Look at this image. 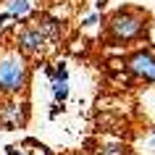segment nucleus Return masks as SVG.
Wrapping results in <instances>:
<instances>
[{
	"label": "nucleus",
	"instance_id": "nucleus-11",
	"mask_svg": "<svg viewBox=\"0 0 155 155\" xmlns=\"http://www.w3.org/2000/svg\"><path fill=\"white\" fill-rule=\"evenodd\" d=\"M58 113H61V105H58V103H55V105H53V110H50V118H55Z\"/></svg>",
	"mask_w": 155,
	"mask_h": 155
},
{
	"label": "nucleus",
	"instance_id": "nucleus-3",
	"mask_svg": "<svg viewBox=\"0 0 155 155\" xmlns=\"http://www.w3.org/2000/svg\"><path fill=\"white\" fill-rule=\"evenodd\" d=\"M45 45H48V40L42 37V32L34 24L24 26V29L18 32V37H16V50L21 55H37V53H42Z\"/></svg>",
	"mask_w": 155,
	"mask_h": 155
},
{
	"label": "nucleus",
	"instance_id": "nucleus-13",
	"mask_svg": "<svg viewBox=\"0 0 155 155\" xmlns=\"http://www.w3.org/2000/svg\"><path fill=\"white\" fill-rule=\"evenodd\" d=\"M153 145H155V131H153Z\"/></svg>",
	"mask_w": 155,
	"mask_h": 155
},
{
	"label": "nucleus",
	"instance_id": "nucleus-5",
	"mask_svg": "<svg viewBox=\"0 0 155 155\" xmlns=\"http://www.w3.org/2000/svg\"><path fill=\"white\" fill-rule=\"evenodd\" d=\"M26 118H29L26 103H5V105L0 108V126H5V129H18V126H24Z\"/></svg>",
	"mask_w": 155,
	"mask_h": 155
},
{
	"label": "nucleus",
	"instance_id": "nucleus-4",
	"mask_svg": "<svg viewBox=\"0 0 155 155\" xmlns=\"http://www.w3.org/2000/svg\"><path fill=\"white\" fill-rule=\"evenodd\" d=\"M129 71L139 79H145V82H155V55L153 53H147V50H139L134 55L129 58Z\"/></svg>",
	"mask_w": 155,
	"mask_h": 155
},
{
	"label": "nucleus",
	"instance_id": "nucleus-9",
	"mask_svg": "<svg viewBox=\"0 0 155 155\" xmlns=\"http://www.w3.org/2000/svg\"><path fill=\"white\" fill-rule=\"evenodd\" d=\"M100 155H129V150L124 145H105L100 147Z\"/></svg>",
	"mask_w": 155,
	"mask_h": 155
},
{
	"label": "nucleus",
	"instance_id": "nucleus-2",
	"mask_svg": "<svg viewBox=\"0 0 155 155\" xmlns=\"http://www.w3.org/2000/svg\"><path fill=\"white\" fill-rule=\"evenodd\" d=\"M145 32V16L137 11H118L108 21V34L113 42H131Z\"/></svg>",
	"mask_w": 155,
	"mask_h": 155
},
{
	"label": "nucleus",
	"instance_id": "nucleus-7",
	"mask_svg": "<svg viewBox=\"0 0 155 155\" xmlns=\"http://www.w3.org/2000/svg\"><path fill=\"white\" fill-rule=\"evenodd\" d=\"M29 11H32V3L29 0H11L8 3V16L11 18H24Z\"/></svg>",
	"mask_w": 155,
	"mask_h": 155
},
{
	"label": "nucleus",
	"instance_id": "nucleus-12",
	"mask_svg": "<svg viewBox=\"0 0 155 155\" xmlns=\"http://www.w3.org/2000/svg\"><path fill=\"white\" fill-rule=\"evenodd\" d=\"M8 150V155H21V153H16V147H5Z\"/></svg>",
	"mask_w": 155,
	"mask_h": 155
},
{
	"label": "nucleus",
	"instance_id": "nucleus-10",
	"mask_svg": "<svg viewBox=\"0 0 155 155\" xmlns=\"http://www.w3.org/2000/svg\"><path fill=\"white\" fill-rule=\"evenodd\" d=\"M8 11H5V13H0V34H3V26H5V21H8Z\"/></svg>",
	"mask_w": 155,
	"mask_h": 155
},
{
	"label": "nucleus",
	"instance_id": "nucleus-8",
	"mask_svg": "<svg viewBox=\"0 0 155 155\" xmlns=\"http://www.w3.org/2000/svg\"><path fill=\"white\" fill-rule=\"evenodd\" d=\"M53 97H55V103L61 105V103L68 97V82H53Z\"/></svg>",
	"mask_w": 155,
	"mask_h": 155
},
{
	"label": "nucleus",
	"instance_id": "nucleus-6",
	"mask_svg": "<svg viewBox=\"0 0 155 155\" xmlns=\"http://www.w3.org/2000/svg\"><path fill=\"white\" fill-rule=\"evenodd\" d=\"M34 26H37V29L42 32V37H45L48 42H58L61 37H63V26H61V21H58V18L42 16V18H40V21H37Z\"/></svg>",
	"mask_w": 155,
	"mask_h": 155
},
{
	"label": "nucleus",
	"instance_id": "nucleus-1",
	"mask_svg": "<svg viewBox=\"0 0 155 155\" xmlns=\"http://www.w3.org/2000/svg\"><path fill=\"white\" fill-rule=\"evenodd\" d=\"M29 82V66L18 50H8L0 55V92L18 95Z\"/></svg>",
	"mask_w": 155,
	"mask_h": 155
}]
</instances>
